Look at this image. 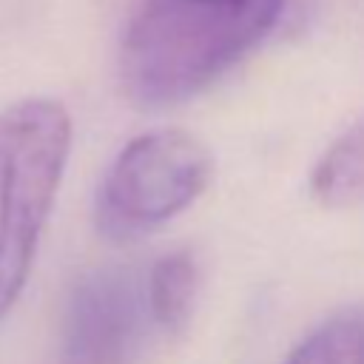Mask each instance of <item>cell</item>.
<instances>
[{"label": "cell", "instance_id": "3", "mask_svg": "<svg viewBox=\"0 0 364 364\" xmlns=\"http://www.w3.org/2000/svg\"><path fill=\"white\" fill-rule=\"evenodd\" d=\"M213 159L202 139L182 128H159L131 139L102 176L97 228L131 239L182 213L210 182Z\"/></svg>", "mask_w": 364, "mask_h": 364}, {"label": "cell", "instance_id": "4", "mask_svg": "<svg viewBox=\"0 0 364 364\" xmlns=\"http://www.w3.org/2000/svg\"><path fill=\"white\" fill-rule=\"evenodd\" d=\"M145 318V287L128 270L88 273L68 299L63 364H125Z\"/></svg>", "mask_w": 364, "mask_h": 364}, {"label": "cell", "instance_id": "6", "mask_svg": "<svg viewBox=\"0 0 364 364\" xmlns=\"http://www.w3.org/2000/svg\"><path fill=\"white\" fill-rule=\"evenodd\" d=\"M310 188L324 205H350L364 196V117L324 151L313 168Z\"/></svg>", "mask_w": 364, "mask_h": 364}, {"label": "cell", "instance_id": "2", "mask_svg": "<svg viewBox=\"0 0 364 364\" xmlns=\"http://www.w3.org/2000/svg\"><path fill=\"white\" fill-rule=\"evenodd\" d=\"M71 148L57 100L31 97L0 114V321L23 293Z\"/></svg>", "mask_w": 364, "mask_h": 364}, {"label": "cell", "instance_id": "7", "mask_svg": "<svg viewBox=\"0 0 364 364\" xmlns=\"http://www.w3.org/2000/svg\"><path fill=\"white\" fill-rule=\"evenodd\" d=\"M282 364H364V304L318 324Z\"/></svg>", "mask_w": 364, "mask_h": 364}, {"label": "cell", "instance_id": "5", "mask_svg": "<svg viewBox=\"0 0 364 364\" xmlns=\"http://www.w3.org/2000/svg\"><path fill=\"white\" fill-rule=\"evenodd\" d=\"M196 282H199V270L193 253L173 250L156 259L145 282L148 316L168 333H179L193 310Z\"/></svg>", "mask_w": 364, "mask_h": 364}, {"label": "cell", "instance_id": "1", "mask_svg": "<svg viewBox=\"0 0 364 364\" xmlns=\"http://www.w3.org/2000/svg\"><path fill=\"white\" fill-rule=\"evenodd\" d=\"M284 0H139L119 80L139 108H171L219 80L279 23Z\"/></svg>", "mask_w": 364, "mask_h": 364}]
</instances>
